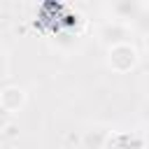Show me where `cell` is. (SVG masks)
Segmentation results:
<instances>
[{"instance_id": "cell-1", "label": "cell", "mask_w": 149, "mask_h": 149, "mask_svg": "<svg viewBox=\"0 0 149 149\" xmlns=\"http://www.w3.org/2000/svg\"><path fill=\"white\" fill-rule=\"evenodd\" d=\"M135 61H137V51H135L128 42L109 47V65H112L114 70L123 72V70L133 68V65H135Z\"/></svg>"}, {"instance_id": "cell-2", "label": "cell", "mask_w": 149, "mask_h": 149, "mask_svg": "<svg viewBox=\"0 0 149 149\" xmlns=\"http://www.w3.org/2000/svg\"><path fill=\"white\" fill-rule=\"evenodd\" d=\"M126 35H128V30H126V26L121 23V21H109V23H105L102 26V30H100V37H102V42H107V44H123L126 42Z\"/></svg>"}, {"instance_id": "cell-3", "label": "cell", "mask_w": 149, "mask_h": 149, "mask_svg": "<svg viewBox=\"0 0 149 149\" xmlns=\"http://www.w3.org/2000/svg\"><path fill=\"white\" fill-rule=\"evenodd\" d=\"M23 100H26V95H23V91L21 88H16V86H7L2 93H0V105L12 114L14 109H19L21 105H23Z\"/></svg>"}, {"instance_id": "cell-4", "label": "cell", "mask_w": 149, "mask_h": 149, "mask_svg": "<svg viewBox=\"0 0 149 149\" xmlns=\"http://www.w3.org/2000/svg\"><path fill=\"white\" fill-rule=\"evenodd\" d=\"M107 137H109L107 130H100V128L86 130V133H84V149H105Z\"/></svg>"}, {"instance_id": "cell-5", "label": "cell", "mask_w": 149, "mask_h": 149, "mask_svg": "<svg viewBox=\"0 0 149 149\" xmlns=\"http://www.w3.org/2000/svg\"><path fill=\"white\" fill-rule=\"evenodd\" d=\"M114 14H116V19H130L137 9H140V5H135V2H128V0H123V2H114L112 7H109Z\"/></svg>"}, {"instance_id": "cell-6", "label": "cell", "mask_w": 149, "mask_h": 149, "mask_svg": "<svg viewBox=\"0 0 149 149\" xmlns=\"http://www.w3.org/2000/svg\"><path fill=\"white\" fill-rule=\"evenodd\" d=\"M7 123H9V112H7V109L0 105V128H5Z\"/></svg>"}, {"instance_id": "cell-7", "label": "cell", "mask_w": 149, "mask_h": 149, "mask_svg": "<svg viewBox=\"0 0 149 149\" xmlns=\"http://www.w3.org/2000/svg\"><path fill=\"white\" fill-rule=\"evenodd\" d=\"M2 70H5V54L0 51V72H2Z\"/></svg>"}]
</instances>
